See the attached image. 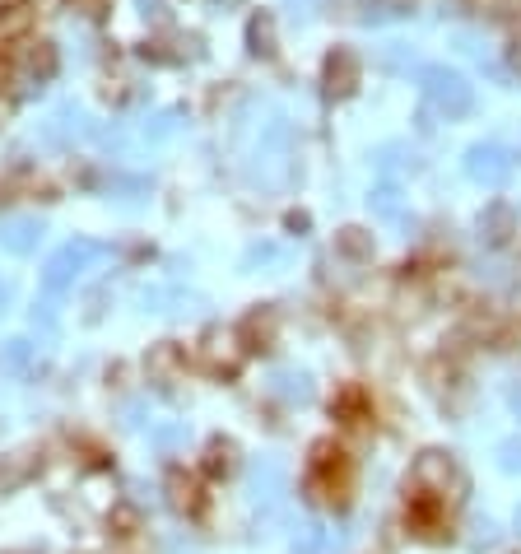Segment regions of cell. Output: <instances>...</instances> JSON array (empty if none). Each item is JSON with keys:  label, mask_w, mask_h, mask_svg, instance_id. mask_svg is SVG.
<instances>
[{"label": "cell", "mask_w": 521, "mask_h": 554, "mask_svg": "<svg viewBox=\"0 0 521 554\" xmlns=\"http://www.w3.org/2000/svg\"><path fill=\"white\" fill-rule=\"evenodd\" d=\"M517 527H521V513H517Z\"/></svg>", "instance_id": "cell-29"}, {"label": "cell", "mask_w": 521, "mask_h": 554, "mask_svg": "<svg viewBox=\"0 0 521 554\" xmlns=\"http://www.w3.org/2000/svg\"><path fill=\"white\" fill-rule=\"evenodd\" d=\"M168 503H173L177 513H196V508H201V489H196V480H191L187 471L168 475Z\"/></svg>", "instance_id": "cell-11"}, {"label": "cell", "mask_w": 521, "mask_h": 554, "mask_svg": "<svg viewBox=\"0 0 521 554\" xmlns=\"http://www.w3.org/2000/svg\"><path fill=\"white\" fill-rule=\"evenodd\" d=\"M5 66H10V61H5V52H0V80H5Z\"/></svg>", "instance_id": "cell-25"}, {"label": "cell", "mask_w": 521, "mask_h": 554, "mask_svg": "<svg viewBox=\"0 0 521 554\" xmlns=\"http://www.w3.org/2000/svg\"><path fill=\"white\" fill-rule=\"evenodd\" d=\"M135 522H140V513H135V508H117V527H121V536H131Z\"/></svg>", "instance_id": "cell-23"}, {"label": "cell", "mask_w": 521, "mask_h": 554, "mask_svg": "<svg viewBox=\"0 0 521 554\" xmlns=\"http://www.w3.org/2000/svg\"><path fill=\"white\" fill-rule=\"evenodd\" d=\"M75 14H84V19H103L107 14V0H66Z\"/></svg>", "instance_id": "cell-21"}, {"label": "cell", "mask_w": 521, "mask_h": 554, "mask_svg": "<svg viewBox=\"0 0 521 554\" xmlns=\"http://www.w3.org/2000/svg\"><path fill=\"white\" fill-rule=\"evenodd\" d=\"M270 340H275V312L261 308V312H247L238 326V345L242 350H270Z\"/></svg>", "instance_id": "cell-4"}, {"label": "cell", "mask_w": 521, "mask_h": 554, "mask_svg": "<svg viewBox=\"0 0 521 554\" xmlns=\"http://www.w3.org/2000/svg\"><path fill=\"white\" fill-rule=\"evenodd\" d=\"M228 461H233V443H224V438H214L210 443V457H205V466H210V475H224Z\"/></svg>", "instance_id": "cell-18"}, {"label": "cell", "mask_w": 521, "mask_h": 554, "mask_svg": "<svg viewBox=\"0 0 521 554\" xmlns=\"http://www.w3.org/2000/svg\"><path fill=\"white\" fill-rule=\"evenodd\" d=\"M145 368H149V378H154V382H173V373L182 368V350H177L173 340H163V345H154V350H149Z\"/></svg>", "instance_id": "cell-9"}, {"label": "cell", "mask_w": 521, "mask_h": 554, "mask_svg": "<svg viewBox=\"0 0 521 554\" xmlns=\"http://www.w3.org/2000/svg\"><path fill=\"white\" fill-rule=\"evenodd\" d=\"M489 5V19H498V24H521V0H484Z\"/></svg>", "instance_id": "cell-17"}, {"label": "cell", "mask_w": 521, "mask_h": 554, "mask_svg": "<svg viewBox=\"0 0 521 554\" xmlns=\"http://www.w3.org/2000/svg\"><path fill=\"white\" fill-rule=\"evenodd\" d=\"M335 247H340L345 257L363 261V257H373V233H363V229H340V233H335Z\"/></svg>", "instance_id": "cell-15"}, {"label": "cell", "mask_w": 521, "mask_h": 554, "mask_svg": "<svg viewBox=\"0 0 521 554\" xmlns=\"http://www.w3.org/2000/svg\"><path fill=\"white\" fill-rule=\"evenodd\" d=\"M28 28H33V5H24V0H10V5H0V42L24 38Z\"/></svg>", "instance_id": "cell-6"}, {"label": "cell", "mask_w": 521, "mask_h": 554, "mask_svg": "<svg viewBox=\"0 0 521 554\" xmlns=\"http://www.w3.org/2000/svg\"><path fill=\"white\" fill-rule=\"evenodd\" d=\"M154 443H159L163 452H173V447L187 443V429H182V424H163V429H154Z\"/></svg>", "instance_id": "cell-20"}, {"label": "cell", "mask_w": 521, "mask_h": 554, "mask_svg": "<svg viewBox=\"0 0 521 554\" xmlns=\"http://www.w3.org/2000/svg\"><path fill=\"white\" fill-rule=\"evenodd\" d=\"M33 475V457L28 452H14V457H0V494H14Z\"/></svg>", "instance_id": "cell-12"}, {"label": "cell", "mask_w": 521, "mask_h": 554, "mask_svg": "<svg viewBox=\"0 0 521 554\" xmlns=\"http://www.w3.org/2000/svg\"><path fill=\"white\" fill-rule=\"evenodd\" d=\"M247 47H252V56H275V14L270 10L247 19Z\"/></svg>", "instance_id": "cell-7"}, {"label": "cell", "mask_w": 521, "mask_h": 554, "mask_svg": "<svg viewBox=\"0 0 521 554\" xmlns=\"http://www.w3.org/2000/svg\"><path fill=\"white\" fill-rule=\"evenodd\" d=\"M89 257H94V247H89V243H80V247H61V252H56V257L47 261V271H42V284H47L52 294H61V289H66V284L75 280V275H80V266H84Z\"/></svg>", "instance_id": "cell-3"}, {"label": "cell", "mask_w": 521, "mask_h": 554, "mask_svg": "<svg viewBox=\"0 0 521 554\" xmlns=\"http://www.w3.org/2000/svg\"><path fill=\"white\" fill-rule=\"evenodd\" d=\"M359 80H363L359 56L349 52V47H335V52L326 56V66H321V84H326V94H331V98H349L354 89H359Z\"/></svg>", "instance_id": "cell-2"}, {"label": "cell", "mask_w": 521, "mask_h": 554, "mask_svg": "<svg viewBox=\"0 0 521 554\" xmlns=\"http://www.w3.org/2000/svg\"><path fill=\"white\" fill-rule=\"evenodd\" d=\"M470 541L480 545V550L484 545H498V522L494 517H475V522H470Z\"/></svg>", "instance_id": "cell-19"}, {"label": "cell", "mask_w": 521, "mask_h": 554, "mask_svg": "<svg viewBox=\"0 0 521 554\" xmlns=\"http://www.w3.org/2000/svg\"><path fill=\"white\" fill-rule=\"evenodd\" d=\"M0 303H5V289H0Z\"/></svg>", "instance_id": "cell-28"}, {"label": "cell", "mask_w": 521, "mask_h": 554, "mask_svg": "<svg viewBox=\"0 0 521 554\" xmlns=\"http://www.w3.org/2000/svg\"><path fill=\"white\" fill-rule=\"evenodd\" d=\"M498 457H503V471H521V443H517V438L498 447Z\"/></svg>", "instance_id": "cell-22"}, {"label": "cell", "mask_w": 521, "mask_h": 554, "mask_svg": "<svg viewBox=\"0 0 521 554\" xmlns=\"http://www.w3.org/2000/svg\"><path fill=\"white\" fill-rule=\"evenodd\" d=\"M340 536H335L331 527H317V522H312V527H303V536H298L294 541V554H340Z\"/></svg>", "instance_id": "cell-10"}, {"label": "cell", "mask_w": 521, "mask_h": 554, "mask_svg": "<svg viewBox=\"0 0 521 554\" xmlns=\"http://www.w3.org/2000/svg\"><path fill=\"white\" fill-rule=\"evenodd\" d=\"M14 554H33V550H14Z\"/></svg>", "instance_id": "cell-27"}, {"label": "cell", "mask_w": 521, "mask_h": 554, "mask_svg": "<svg viewBox=\"0 0 521 554\" xmlns=\"http://www.w3.org/2000/svg\"><path fill=\"white\" fill-rule=\"evenodd\" d=\"M480 229H484V238H489L494 247H503L512 233H517V215H512L508 205H489L484 219H480Z\"/></svg>", "instance_id": "cell-8"}, {"label": "cell", "mask_w": 521, "mask_h": 554, "mask_svg": "<svg viewBox=\"0 0 521 554\" xmlns=\"http://www.w3.org/2000/svg\"><path fill=\"white\" fill-rule=\"evenodd\" d=\"M415 485L424 494H433V499H461L466 480H461V471H456V461L447 452H424L415 461Z\"/></svg>", "instance_id": "cell-1"}, {"label": "cell", "mask_w": 521, "mask_h": 554, "mask_svg": "<svg viewBox=\"0 0 521 554\" xmlns=\"http://www.w3.org/2000/svg\"><path fill=\"white\" fill-rule=\"evenodd\" d=\"M252 494H256V499H266V503L280 499V494H284V471H280V466H256Z\"/></svg>", "instance_id": "cell-14"}, {"label": "cell", "mask_w": 521, "mask_h": 554, "mask_svg": "<svg viewBox=\"0 0 521 554\" xmlns=\"http://www.w3.org/2000/svg\"><path fill=\"white\" fill-rule=\"evenodd\" d=\"M512 406H517V410H521V387H517V392H512Z\"/></svg>", "instance_id": "cell-26"}, {"label": "cell", "mask_w": 521, "mask_h": 554, "mask_svg": "<svg viewBox=\"0 0 521 554\" xmlns=\"http://www.w3.org/2000/svg\"><path fill=\"white\" fill-rule=\"evenodd\" d=\"M275 396H284V401H308V378L280 373V378H275Z\"/></svg>", "instance_id": "cell-16"}, {"label": "cell", "mask_w": 521, "mask_h": 554, "mask_svg": "<svg viewBox=\"0 0 521 554\" xmlns=\"http://www.w3.org/2000/svg\"><path fill=\"white\" fill-rule=\"evenodd\" d=\"M42 238L38 224H28V219H10L5 229H0V243L10 247V252H33V243Z\"/></svg>", "instance_id": "cell-13"}, {"label": "cell", "mask_w": 521, "mask_h": 554, "mask_svg": "<svg viewBox=\"0 0 521 554\" xmlns=\"http://www.w3.org/2000/svg\"><path fill=\"white\" fill-rule=\"evenodd\" d=\"M14 117V94H0V126Z\"/></svg>", "instance_id": "cell-24"}, {"label": "cell", "mask_w": 521, "mask_h": 554, "mask_svg": "<svg viewBox=\"0 0 521 554\" xmlns=\"http://www.w3.org/2000/svg\"><path fill=\"white\" fill-rule=\"evenodd\" d=\"M56 66H61V56H56L52 42H28V52H24V70H28V80H38L47 84L56 75Z\"/></svg>", "instance_id": "cell-5"}]
</instances>
